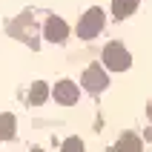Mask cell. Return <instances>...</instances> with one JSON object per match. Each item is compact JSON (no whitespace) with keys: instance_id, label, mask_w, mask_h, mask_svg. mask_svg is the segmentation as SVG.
Returning <instances> with one entry per match:
<instances>
[{"instance_id":"6da1fadb","label":"cell","mask_w":152,"mask_h":152,"mask_svg":"<svg viewBox=\"0 0 152 152\" xmlns=\"http://www.w3.org/2000/svg\"><path fill=\"white\" fill-rule=\"evenodd\" d=\"M103 66L112 69V72H126L132 66V55L126 52L124 43H109L103 49Z\"/></svg>"},{"instance_id":"7a4b0ae2","label":"cell","mask_w":152,"mask_h":152,"mask_svg":"<svg viewBox=\"0 0 152 152\" xmlns=\"http://www.w3.org/2000/svg\"><path fill=\"white\" fill-rule=\"evenodd\" d=\"M101 29H103V12L101 9H92V12L83 15V20H80V26H77V34H80L83 40H89V37H95Z\"/></svg>"},{"instance_id":"3957f363","label":"cell","mask_w":152,"mask_h":152,"mask_svg":"<svg viewBox=\"0 0 152 152\" xmlns=\"http://www.w3.org/2000/svg\"><path fill=\"white\" fill-rule=\"evenodd\" d=\"M80 83H83V89H89V92H103L106 89V83H109V77H106V72H103V66H89L83 72V77H80Z\"/></svg>"},{"instance_id":"277c9868","label":"cell","mask_w":152,"mask_h":152,"mask_svg":"<svg viewBox=\"0 0 152 152\" xmlns=\"http://www.w3.org/2000/svg\"><path fill=\"white\" fill-rule=\"evenodd\" d=\"M55 98H58V103H63V106H72V103L77 101V86L72 83V80H60V83L55 86Z\"/></svg>"},{"instance_id":"5b68a950","label":"cell","mask_w":152,"mask_h":152,"mask_svg":"<svg viewBox=\"0 0 152 152\" xmlns=\"http://www.w3.org/2000/svg\"><path fill=\"white\" fill-rule=\"evenodd\" d=\"M66 34H69V29H66V23H63V20L52 17L49 23H46V37H49L52 43H60V40H66Z\"/></svg>"},{"instance_id":"8992f818","label":"cell","mask_w":152,"mask_h":152,"mask_svg":"<svg viewBox=\"0 0 152 152\" xmlns=\"http://www.w3.org/2000/svg\"><path fill=\"white\" fill-rule=\"evenodd\" d=\"M115 152H141V138L132 132H124L121 141L115 144Z\"/></svg>"},{"instance_id":"52a82bcc","label":"cell","mask_w":152,"mask_h":152,"mask_svg":"<svg viewBox=\"0 0 152 152\" xmlns=\"http://www.w3.org/2000/svg\"><path fill=\"white\" fill-rule=\"evenodd\" d=\"M138 0H115V6H112V15L115 17H126L129 12H135Z\"/></svg>"},{"instance_id":"ba28073f","label":"cell","mask_w":152,"mask_h":152,"mask_svg":"<svg viewBox=\"0 0 152 152\" xmlns=\"http://www.w3.org/2000/svg\"><path fill=\"white\" fill-rule=\"evenodd\" d=\"M49 98V86L46 83H34L32 86V103H43Z\"/></svg>"},{"instance_id":"9c48e42d","label":"cell","mask_w":152,"mask_h":152,"mask_svg":"<svg viewBox=\"0 0 152 152\" xmlns=\"http://www.w3.org/2000/svg\"><path fill=\"white\" fill-rule=\"evenodd\" d=\"M12 129H15V118H12V115H3V118H0V141H6V138L12 135Z\"/></svg>"},{"instance_id":"30bf717a","label":"cell","mask_w":152,"mask_h":152,"mask_svg":"<svg viewBox=\"0 0 152 152\" xmlns=\"http://www.w3.org/2000/svg\"><path fill=\"white\" fill-rule=\"evenodd\" d=\"M60 152H83V141L80 138H66V144L60 146Z\"/></svg>"},{"instance_id":"8fae6325","label":"cell","mask_w":152,"mask_h":152,"mask_svg":"<svg viewBox=\"0 0 152 152\" xmlns=\"http://www.w3.org/2000/svg\"><path fill=\"white\" fill-rule=\"evenodd\" d=\"M146 115H149V121H152V101H149V106H146Z\"/></svg>"},{"instance_id":"7c38bea8","label":"cell","mask_w":152,"mask_h":152,"mask_svg":"<svg viewBox=\"0 0 152 152\" xmlns=\"http://www.w3.org/2000/svg\"><path fill=\"white\" fill-rule=\"evenodd\" d=\"M32 152H43V149H32Z\"/></svg>"}]
</instances>
